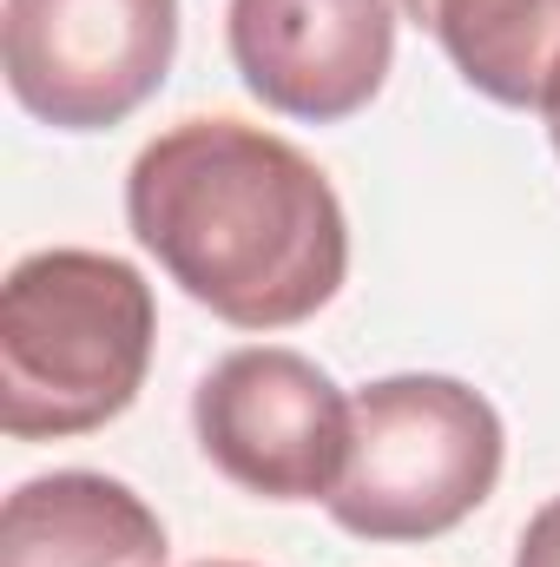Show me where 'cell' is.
Wrapping results in <instances>:
<instances>
[{"label":"cell","mask_w":560,"mask_h":567,"mask_svg":"<svg viewBox=\"0 0 560 567\" xmlns=\"http://www.w3.org/2000/svg\"><path fill=\"white\" fill-rule=\"evenodd\" d=\"M126 225L158 271L231 330H290L350 271L330 178L245 120H178L126 172Z\"/></svg>","instance_id":"1"},{"label":"cell","mask_w":560,"mask_h":567,"mask_svg":"<svg viewBox=\"0 0 560 567\" xmlns=\"http://www.w3.org/2000/svg\"><path fill=\"white\" fill-rule=\"evenodd\" d=\"M152 284L113 258L53 245L0 284V429L13 442L93 435L133 410L152 370Z\"/></svg>","instance_id":"2"},{"label":"cell","mask_w":560,"mask_h":567,"mask_svg":"<svg viewBox=\"0 0 560 567\" xmlns=\"http://www.w3.org/2000/svg\"><path fill=\"white\" fill-rule=\"evenodd\" d=\"M508 435L481 390L455 377H383L350 403V455L330 522L356 542H435L501 482Z\"/></svg>","instance_id":"3"},{"label":"cell","mask_w":560,"mask_h":567,"mask_svg":"<svg viewBox=\"0 0 560 567\" xmlns=\"http://www.w3.org/2000/svg\"><path fill=\"white\" fill-rule=\"evenodd\" d=\"M178 0H7V93L53 133H106L165 86Z\"/></svg>","instance_id":"4"},{"label":"cell","mask_w":560,"mask_h":567,"mask_svg":"<svg viewBox=\"0 0 560 567\" xmlns=\"http://www.w3.org/2000/svg\"><path fill=\"white\" fill-rule=\"evenodd\" d=\"M198 449L258 502H330L350 455V396L303 350H231L191 403Z\"/></svg>","instance_id":"5"},{"label":"cell","mask_w":560,"mask_h":567,"mask_svg":"<svg viewBox=\"0 0 560 567\" xmlns=\"http://www.w3.org/2000/svg\"><path fill=\"white\" fill-rule=\"evenodd\" d=\"M231 66L283 120L336 126L363 113L396 60L390 0H231L225 7Z\"/></svg>","instance_id":"6"},{"label":"cell","mask_w":560,"mask_h":567,"mask_svg":"<svg viewBox=\"0 0 560 567\" xmlns=\"http://www.w3.org/2000/svg\"><path fill=\"white\" fill-rule=\"evenodd\" d=\"M0 567H165V528L126 482L60 468L7 495Z\"/></svg>","instance_id":"7"},{"label":"cell","mask_w":560,"mask_h":567,"mask_svg":"<svg viewBox=\"0 0 560 567\" xmlns=\"http://www.w3.org/2000/svg\"><path fill=\"white\" fill-rule=\"evenodd\" d=\"M422 27L495 106L541 113L560 86V0H428Z\"/></svg>","instance_id":"8"},{"label":"cell","mask_w":560,"mask_h":567,"mask_svg":"<svg viewBox=\"0 0 560 567\" xmlns=\"http://www.w3.org/2000/svg\"><path fill=\"white\" fill-rule=\"evenodd\" d=\"M515 567H560V495L528 522V535L515 548Z\"/></svg>","instance_id":"9"},{"label":"cell","mask_w":560,"mask_h":567,"mask_svg":"<svg viewBox=\"0 0 560 567\" xmlns=\"http://www.w3.org/2000/svg\"><path fill=\"white\" fill-rule=\"evenodd\" d=\"M541 113H548V133H554V152H560V86L548 93V106H541Z\"/></svg>","instance_id":"10"},{"label":"cell","mask_w":560,"mask_h":567,"mask_svg":"<svg viewBox=\"0 0 560 567\" xmlns=\"http://www.w3.org/2000/svg\"><path fill=\"white\" fill-rule=\"evenodd\" d=\"M396 7H403V20H416V27H422V13H428V0H396Z\"/></svg>","instance_id":"11"},{"label":"cell","mask_w":560,"mask_h":567,"mask_svg":"<svg viewBox=\"0 0 560 567\" xmlns=\"http://www.w3.org/2000/svg\"><path fill=\"white\" fill-rule=\"evenodd\" d=\"M198 567H251V561H198Z\"/></svg>","instance_id":"12"}]
</instances>
